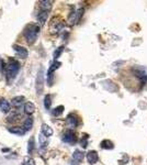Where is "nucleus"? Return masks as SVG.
<instances>
[{"instance_id":"1","label":"nucleus","mask_w":147,"mask_h":165,"mask_svg":"<svg viewBox=\"0 0 147 165\" xmlns=\"http://www.w3.org/2000/svg\"><path fill=\"white\" fill-rule=\"evenodd\" d=\"M38 33H40V26L36 24H29L24 30V38L30 44H32L36 41Z\"/></svg>"},{"instance_id":"2","label":"nucleus","mask_w":147,"mask_h":165,"mask_svg":"<svg viewBox=\"0 0 147 165\" xmlns=\"http://www.w3.org/2000/svg\"><path fill=\"white\" fill-rule=\"evenodd\" d=\"M20 70V64L15 60H10L7 66V79L8 81H12L18 75V72Z\"/></svg>"},{"instance_id":"3","label":"nucleus","mask_w":147,"mask_h":165,"mask_svg":"<svg viewBox=\"0 0 147 165\" xmlns=\"http://www.w3.org/2000/svg\"><path fill=\"white\" fill-rule=\"evenodd\" d=\"M62 64L59 63V62L55 61L54 63L51 65V67L48 68V70H47V83H48V86H52L53 84V77H54V72L57 68H59V66H61Z\"/></svg>"},{"instance_id":"4","label":"nucleus","mask_w":147,"mask_h":165,"mask_svg":"<svg viewBox=\"0 0 147 165\" xmlns=\"http://www.w3.org/2000/svg\"><path fill=\"white\" fill-rule=\"evenodd\" d=\"M63 141L69 144H75L77 142V136H76L75 132L72 130H67L63 136Z\"/></svg>"},{"instance_id":"5","label":"nucleus","mask_w":147,"mask_h":165,"mask_svg":"<svg viewBox=\"0 0 147 165\" xmlns=\"http://www.w3.org/2000/svg\"><path fill=\"white\" fill-rule=\"evenodd\" d=\"M132 70L134 72L136 77L139 79H141L142 81H147V72L145 68H143V67H133Z\"/></svg>"},{"instance_id":"6","label":"nucleus","mask_w":147,"mask_h":165,"mask_svg":"<svg viewBox=\"0 0 147 165\" xmlns=\"http://www.w3.org/2000/svg\"><path fill=\"white\" fill-rule=\"evenodd\" d=\"M44 86V75H43V68H40L38 74V77H36V90H38V94L42 93Z\"/></svg>"},{"instance_id":"7","label":"nucleus","mask_w":147,"mask_h":165,"mask_svg":"<svg viewBox=\"0 0 147 165\" xmlns=\"http://www.w3.org/2000/svg\"><path fill=\"white\" fill-rule=\"evenodd\" d=\"M82 15H84V9H79L78 11L72 12V15H70V17H69V22H70V24L77 23L78 21H79V20L81 19Z\"/></svg>"},{"instance_id":"8","label":"nucleus","mask_w":147,"mask_h":165,"mask_svg":"<svg viewBox=\"0 0 147 165\" xmlns=\"http://www.w3.org/2000/svg\"><path fill=\"white\" fill-rule=\"evenodd\" d=\"M78 123H79V121H78V118L75 115H69V116L66 118V125L67 127H69L70 129L76 128L78 125Z\"/></svg>"},{"instance_id":"9","label":"nucleus","mask_w":147,"mask_h":165,"mask_svg":"<svg viewBox=\"0 0 147 165\" xmlns=\"http://www.w3.org/2000/svg\"><path fill=\"white\" fill-rule=\"evenodd\" d=\"M87 160H88L89 164H91V165L95 164V163L98 162V160H99L98 153H97L95 151H89V152L87 153Z\"/></svg>"},{"instance_id":"10","label":"nucleus","mask_w":147,"mask_h":165,"mask_svg":"<svg viewBox=\"0 0 147 165\" xmlns=\"http://www.w3.org/2000/svg\"><path fill=\"white\" fill-rule=\"evenodd\" d=\"M0 110L3 113H8L11 111V104L6 100V99H1L0 100Z\"/></svg>"},{"instance_id":"11","label":"nucleus","mask_w":147,"mask_h":165,"mask_svg":"<svg viewBox=\"0 0 147 165\" xmlns=\"http://www.w3.org/2000/svg\"><path fill=\"white\" fill-rule=\"evenodd\" d=\"M13 50H15V52L18 53V55L22 58H25L28 57V55H29V52H28V50L23 46H20V45H13Z\"/></svg>"},{"instance_id":"12","label":"nucleus","mask_w":147,"mask_h":165,"mask_svg":"<svg viewBox=\"0 0 147 165\" xmlns=\"http://www.w3.org/2000/svg\"><path fill=\"white\" fill-rule=\"evenodd\" d=\"M84 156H85L84 152H81V151H79V150H76L75 152L72 153V161H74L75 164L77 165L84 160Z\"/></svg>"},{"instance_id":"13","label":"nucleus","mask_w":147,"mask_h":165,"mask_svg":"<svg viewBox=\"0 0 147 165\" xmlns=\"http://www.w3.org/2000/svg\"><path fill=\"white\" fill-rule=\"evenodd\" d=\"M35 109H36V108H35V105L31 101H28L24 105V112H25L26 115H33V113L35 112Z\"/></svg>"},{"instance_id":"14","label":"nucleus","mask_w":147,"mask_h":165,"mask_svg":"<svg viewBox=\"0 0 147 165\" xmlns=\"http://www.w3.org/2000/svg\"><path fill=\"white\" fill-rule=\"evenodd\" d=\"M41 130H42V132H41V133H43L44 136H46V138H47V136H53V133H54V131H53L52 128L49 127L48 125H46V123H43V125H42Z\"/></svg>"},{"instance_id":"15","label":"nucleus","mask_w":147,"mask_h":165,"mask_svg":"<svg viewBox=\"0 0 147 165\" xmlns=\"http://www.w3.org/2000/svg\"><path fill=\"white\" fill-rule=\"evenodd\" d=\"M47 17H48V12L41 10V12H38V22H40L41 24H44L45 22H46Z\"/></svg>"},{"instance_id":"16","label":"nucleus","mask_w":147,"mask_h":165,"mask_svg":"<svg viewBox=\"0 0 147 165\" xmlns=\"http://www.w3.org/2000/svg\"><path fill=\"white\" fill-rule=\"evenodd\" d=\"M52 3H53V1H49V0L40 1V7H41V9H42L43 11L48 12V10H51V8H52Z\"/></svg>"},{"instance_id":"17","label":"nucleus","mask_w":147,"mask_h":165,"mask_svg":"<svg viewBox=\"0 0 147 165\" xmlns=\"http://www.w3.org/2000/svg\"><path fill=\"white\" fill-rule=\"evenodd\" d=\"M9 132H11L13 134H17V136H23L25 133V131L22 129V127H12V128H9L8 129Z\"/></svg>"},{"instance_id":"18","label":"nucleus","mask_w":147,"mask_h":165,"mask_svg":"<svg viewBox=\"0 0 147 165\" xmlns=\"http://www.w3.org/2000/svg\"><path fill=\"white\" fill-rule=\"evenodd\" d=\"M23 101H24L23 96H19V97H15V98L12 99L11 105L12 106H15V107H20L21 105L23 104Z\"/></svg>"},{"instance_id":"19","label":"nucleus","mask_w":147,"mask_h":165,"mask_svg":"<svg viewBox=\"0 0 147 165\" xmlns=\"http://www.w3.org/2000/svg\"><path fill=\"white\" fill-rule=\"evenodd\" d=\"M32 127H33V119L32 118H26V120L24 121L23 123V127H22V129H23L24 131H30L32 129Z\"/></svg>"},{"instance_id":"20","label":"nucleus","mask_w":147,"mask_h":165,"mask_svg":"<svg viewBox=\"0 0 147 165\" xmlns=\"http://www.w3.org/2000/svg\"><path fill=\"white\" fill-rule=\"evenodd\" d=\"M101 148L102 149H105V150H111V149H113V143H112V141H110V140H103V141L101 142Z\"/></svg>"},{"instance_id":"21","label":"nucleus","mask_w":147,"mask_h":165,"mask_svg":"<svg viewBox=\"0 0 147 165\" xmlns=\"http://www.w3.org/2000/svg\"><path fill=\"white\" fill-rule=\"evenodd\" d=\"M51 106H52V98H51V95H46L44 97V107L46 109H51Z\"/></svg>"},{"instance_id":"22","label":"nucleus","mask_w":147,"mask_h":165,"mask_svg":"<svg viewBox=\"0 0 147 165\" xmlns=\"http://www.w3.org/2000/svg\"><path fill=\"white\" fill-rule=\"evenodd\" d=\"M63 111H64V106H58V107H56L55 109H53L52 113H53V116L58 117L63 113Z\"/></svg>"},{"instance_id":"23","label":"nucleus","mask_w":147,"mask_h":165,"mask_svg":"<svg viewBox=\"0 0 147 165\" xmlns=\"http://www.w3.org/2000/svg\"><path fill=\"white\" fill-rule=\"evenodd\" d=\"M38 140H40V144H41V146H42V148L46 146V144H47V138H46L45 136H44L43 133H40Z\"/></svg>"},{"instance_id":"24","label":"nucleus","mask_w":147,"mask_h":165,"mask_svg":"<svg viewBox=\"0 0 147 165\" xmlns=\"http://www.w3.org/2000/svg\"><path fill=\"white\" fill-rule=\"evenodd\" d=\"M22 165H35L34 160L32 159V157H24L23 162H22Z\"/></svg>"},{"instance_id":"25","label":"nucleus","mask_w":147,"mask_h":165,"mask_svg":"<svg viewBox=\"0 0 147 165\" xmlns=\"http://www.w3.org/2000/svg\"><path fill=\"white\" fill-rule=\"evenodd\" d=\"M33 148H34V139L31 138L29 140V143H28V153L31 154L32 151H33Z\"/></svg>"},{"instance_id":"26","label":"nucleus","mask_w":147,"mask_h":165,"mask_svg":"<svg viewBox=\"0 0 147 165\" xmlns=\"http://www.w3.org/2000/svg\"><path fill=\"white\" fill-rule=\"evenodd\" d=\"M63 50H64V47L61 46V47H58V49L56 50V51H55V53H54V58H55V60H57V58L59 57V55L62 54Z\"/></svg>"},{"instance_id":"27","label":"nucleus","mask_w":147,"mask_h":165,"mask_svg":"<svg viewBox=\"0 0 147 165\" xmlns=\"http://www.w3.org/2000/svg\"><path fill=\"white\" fill-rule=\"evenodd\" d=\"M87 139H88V136H87V134H85V139H81V145H82V148H86L87 146Z\"/></svg>"}]
</instances>
